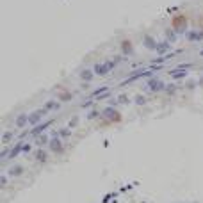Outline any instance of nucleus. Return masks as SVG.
Wrapping results in <instances>:
<instances>
[{
    "mask_svg": "<svg viewBox=\"0 0 203 203\" xmlns=\"http://www.w3.org/2000/svg\"><path fill=\"white\" fill-rule=\"evenodd\" d=\"M43 109L46 110V112H50V110H59V109H61V102H57V100L46 102V103L43 105Z\"/></svg>",
    "mask_w": 203,
    "mask_h": 203,
    "instance_id": "nucleus-6",
    "label": "nucleus"
},
{
    "mask_svg": "<svg viewBox=\"0 0 203 203\" xmlns=\"http://www.w3.org/2000/svg\"><path fill=\"white\" fill-rule=\"evenodd\" d=\"M59 100H61V102L73 100V93H63V94H59Z\"/></svg>",
    "mask_w": 203,
    "mask_h": 203,
    "instance_id": "nucleus-14",
    "label": "nucleus"
},
{
    "mask_svg": "<svg viewBox=\"0 0 203 203\" xmlns=\"http://www.w3.org/2000/svg\"><path fill=\"white\" fill-rule=\"evenodd\" d=\"M30 150H32V145H23V153H27V152H30Z\"/></svg>",
    "mask_w": 203,
    "mask_h": 203,
    "instance_id": "nucleus-15",
    "label": "nucleus"
},
{
    "mask_svg": "<svg viewBox=\"0 0 203 203\" xmlns=\"http://www.w3.org/2000/svg\"><path fill=\"white\" fill-rule=\"evenodd\" d=\"M148 87L152 89V91H162V89H166V84L162 82V80H159V79H150L148 80Z\"/></svg>",
    "mask_w": 203,
    "mask_h": 203,
    "instance_id": "nucleus-4",
    "label": "nucleus"
},
{
    "mask_svg": "<svg viewBox=\"0 0 203 203\" xmlns=\"http://www.w3.org/2000/svg\"><path fill=\"white\" fill-rule=\"evenodd\" d=\"M119 63V59H114V61H107V63H103V64H96L93 68V71L96 73V75H105V73H109L114 66Z\"/></svg>",
    "mask_w": 203,
    "mask_h": 203,
    "instance_id": "nucleus-1",
    "label": "nucleus"
},
{
    "mask_svg": "<svg viewBox=\"0 0 203 203\" xmlns=\"http://www.w3.org/2000/svg\"><path fill=\"white\" fill-rule=\"evenodd\" d=\"M15 125L18 127V128H23L25 125H29V114H20V116L16 118Z\"/></svg>",
    "mask_w": 203,
    "mask_h": 203,
    "instance_id": "nucleus-7",
    "label": "nucleus"
},
{
    "mask_svg": "<svg viewBox=\"0 0 203 203\" xmlns=\"http://www.w3.org/2000/svg\"><path fill=\"white\" fill-rule=\"evenodd\" d=\"M121 50H123V54H125V55H130V54H134L132 43H130V41H127V39H125L123 43H121Z\"/></svg>",
    "mask_w": 203,
    "mask_h": 203,
    "instance_id": "nucleus-9",
    "label": "nucleus"
},
{
    "mask_svg": "<svg viewBox=\"0 0 203 203\" xmlns=\"http://www.w3.org/2000/svg\"><path fill=\"white\" fill-rule=\"evenodd\" d=\"M46 159H48V152L43 150V148H39L36 152V160L37 162H46Z\"/></svg>",
    "mask_w": 203,
    "mask_h": 203,
    "instance_id": "nucleus-8",
    "label": "nucleus"
},
{
    "mask_svg": "<svg viewBox=\"0 0 203 203\" xmlns=\"http://www.w3.org/2000/svg\"><path fill=\"white\" fill-rule=\"evenodd\" d=\"M45 114H46V110H45L43 107H41V109H37V110H34V112H30V114H29V125L36 127L37 123H41L39 119H41Z\"/></svg>",
    "mask_w": 203,
    "mask_h": 203,
    "instance_id": "nucleus-3",
    "label": "nucleus"
},
{
    "mask_svg": "<svg viewBox=\"0 0 203 203\" xmlns=\"http://www.w3.org/2000/svg\"><path fill=\"white\" fill-rule=\"evenodd\" d=\"M48 150H50L52 153H61L63 152V137H59L57 132H55L54 137L50 139V143H48Z\"/></svg>",
    "mask_w": 203,
    "mask_h": 203,
    "instance_id": "nucleus-2",
    "label": "nucleus"
},
{
    "mask_svg": "<svg viewBox=\"0 0 203 203\" xmlns=\"http://www.w3.org/2000/svg\"><path fill=\"white\" fill-rule=\"evenodd\" d=\"M93 75H96V73L91 71V70H84V71L80 73V79L86 80V82H91V80H93Z\"/></svg>",
    "mask_w": 203,
    "mask_h": 203,
    "instance_id": "nucleus-10",
    "label": "nucleus"
},
{
    "mask_svg": "<svg viewBox=\"0 0 203 203\" xmlns=\"http://www.w3.org/2000/svg\"><path fill=\"white\" fill-rule=\"evenodd\" d=\"M36 143L39 146H43V145H48V143H50V139H48V136H46V134H43V136H39V137L36 139Z\"/></svg>",
    "mask_w": 203,
    "mask_h": 203,
    "instance_id": "nucleus-12",
    "label": "nucleus"
},
{
    "mask_svg": "<svg viewBox=\"0 0 203 203\" xmlns=\"http://www.w3.org/2000/svg\"><path fill=\"white\" fill-rule=\"evenodd\" d=\"M136 102H137V103H145V98H141V96H137V98H136Z\"/></svg>",
    "mask_w": 203,
    "mask_h": 203,
    "instance_id": "nucleus-18",
    "label": "nucleus"
},
{
    "mask_svg": "<svg viewBox=\"0 0 203 203\" xmlns=\"http://www.w3.org/2000/svg\"><path fill=\"white\" fill-rule=\"evenodd\" d=\"M50 123H52V121H45V123H41V125H36V127L30 130V136H39L41 132H45L48 127H50Z\"/></svg>",
    "mask_w": 203,
    "mask_h": 203,
    "instance_id": "nucleus-5",
    "label": "nucleus"
},
{
    "mask_svg": "<svg viewBox=\"0 0 203 203\" xmlns=\"http://www.w3.org/2000/svg\"><path fill=\"white\" fill-rule=\"evenodd\" d=\"M145 45L148 46V48H157V43H155V41H153L150 36H146V37H145Z\"/></svg>",
    "mask_w": 203,
    "mask_h": 203,
    "instance_id": "nucleus-13",
    "label": "nucleus"
},
{
    "mask_svg": "<svg viewBox=\"0 0 203 203\" xmlns=\"http://www.w3.org/2000/svg\"><path fill=\"white\" fill-rule=\"evenodd\" d=\"M6 184H7V176L2 175V187H6Z\"/></svg>",
    "mask_w": 203,
    "mask_h": 203,
    "instance_id": "nucleus-17",
    "label": "nucleus"
},
{
    "mask_svg": "<svg viewBox=\"0 0 203 203\" xmlns=\"http://www.w3.org/2000/svg\"><path fill=\"white\" fill-rule=\"evenodd\" d=\"M11 137H13V134H11V132H6V136H4V143H7Z\"/></svg>",
    "mask_w": 203,
    "mask_h": 203,
    "instance_id": "nucleus-16",
    "label": "nucleus"
},
{
    "mask_svg": "<svg viewBox=\"0 0 203 203\" xmlns=\"http://www.w3.org/2000/svg\"><path fill=\"white\" fill-rule=\"evenodd\" d=\"M22 173H23L22 166H16V167H11V169H9V175H11V176H20Z\"/></svg>",
    "mask_w": 203,
    "mask_h": 203,
    "instance_id": "nucleus-11",
    "label": "nucleus"
}]
</instances>
